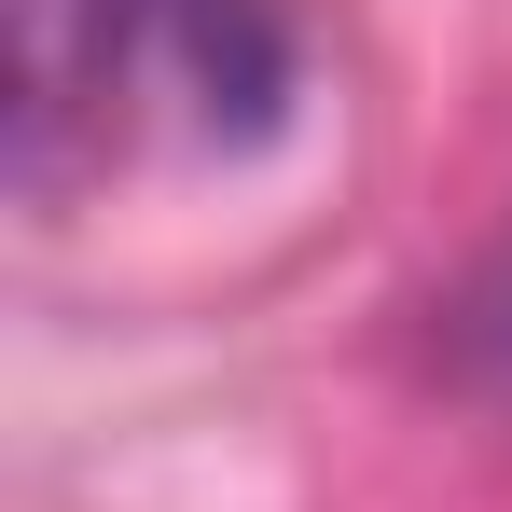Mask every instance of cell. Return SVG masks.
<instances>
[{
    "label": "cell",
    "mask_w": 512,
    "mask_h": 512,
    "mask_svg": "<svg viewBox=\"0 0 512 512\" xmlns=\"http://www.w3.org/2000/svg\"><path fill=\"white\" fill-rule=\"evenodd\" d=\"M305 97L291 0H14V180L70 194L125 153H263Z\"/></svg>",
    "instance_id": "obj_1"
}]
</instances>
